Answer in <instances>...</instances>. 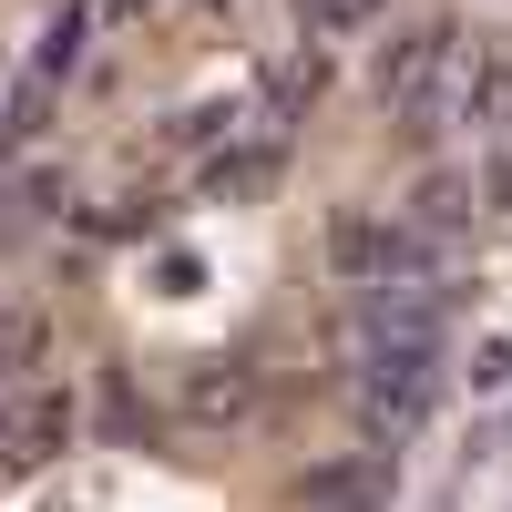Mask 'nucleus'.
Returning a JSON list of instances; mask_svg holds the SVG:
<instances>
[{
  "instance_id": "nucleus-6",
  "label": "nucleus",
  "mask_w": 512,
  "mask_h": 512,
  "mask_svg": "<svg viewBox=\"0 0 512 512\" xmlns=\"http://www.w3.org/2000/svg\"><path fill=\"white\" fill-rule=\"evenodd\" d=\"M492 205H512V154H502V164H492Z\"/></svg>"
},
{
  "instance_id": "nucleus-5",
  "label": "nucleus",
  "mask_w": 512,
  "mask_h": 512,
  "mask_svg": "<svg viewBox=\"0 0 512 512\" xmlns=\"http://www.w3.org/2000/svg\"><path fill=\"white\" fill-rule=\"evenodd\" d=\"M297 21L308 31H359V21H379V0H297Z\"/></svg>"
},
{
  "instance_id": "nucleus-1",
  "label": "nucleus",
  "mask_w": 512,
  "mask_h": 512,
  "mask_svg": "<svg viewBox=\"0 0 512 512\" xmlns=\"http://www.w3.org/2000/svg\"><path fill=\"white\" fill-rule=\"evenodd\" d=\"M328 256L349 277H390V287H420L431 277V246H420L410 226H379V216H338L328 226Z\"/></svg>"
},
{
  "instance_id": "nucleus-3",
  "label": "nucleus",
  "mask_w": 512,
  "mask_h": 512,
  "mask_svg": "<svg viewBox=\"0 0 512 512\" xmlns=\"http://www.w3.org/2000/svg\"><path fill=\"white\" fill-rule=\"evenodd\" d=\"M72 62H82V11H62L52 31H41V52H31V72H41V82H62Z\"/></svg>"
},
{
  "instance_id": "nucleus-4",
  "label": "nucleus",
  "mask_w": 512,
  "mask_h": 512,
  "mask_svg": "<svg viewBox=\"0 0 512 512\" xmlns=\"http://www.w3.org/2000/svg\"><path fill=\"white\" fill-rule=\"evenodd\" d=\"M472 113H482V123H512V52H492V62L472 72Z\"/></svg>"
},
{
  "instance_id": "nucleus-2",
  "label": "nucleus",
  "mask_w": 512,
  "mask_h": 512,
  "mask_svg": "<svg viewBox=\"0 0 512 512\" xmlns=\"http://www.w3.org/2000/svg\"><path fill=\"white\" fill-rule=\"evenodd\" d=\"M451 62V31L431 21V31H410L400 52H379V103H431V72Z\"/></svg>"
}]
</instances>
